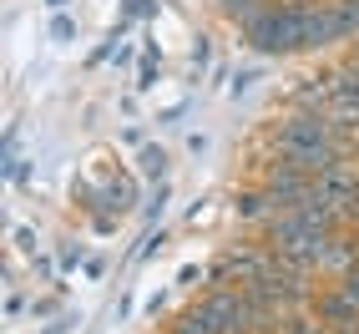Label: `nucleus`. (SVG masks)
<instances>
[{"label": "nucleus", "instance_id": "obj_16", "mask_svg": "<svg viewBox=\"0 0 359 334\" xmlns=\"http://www.w3.org/2000/svg\"><path fill=\"white\" fill-rule=\"evenodd\" d=\"M162 208H167V182H157V187H152V203H147V223H157V218H162Z\"/></svg>", "mask_w": 359, "mask_h": 334}, {"label": "nucleus", "instance_id": "obj_13", "mask_svg": "<svg viewBox=\"0 0 359 334\" xmlns=\"http://www.w3.org/2000/svg\"><path fill=\"white\" fill-rule=\"evenodd\" d=\"M142 173L162 182V173H167V152H162V147H142Z\"/></svg>", "mask_w": 359, "mask_h": 334}, {"label": "nucleus", "instance_id": "obj_21", "mask_svg": "<svg viewBox=\"0 0 359 334\" xmlns=\"http://www.w3.org/2000/svg\"><path fill=\"white\" fill-rule=\"evenodd\" d=\"M349 66H354V71H359V51H354V56H349Z\"/></svg>", "mask_w": 359, "mask_h": 334}, {"label": "nucleus", "instance_id": "obj_10", "mask_svg": "<svg viewBox=\"0 0 359 334\" xmlns=\"http://www.w3.org/2000/svg\"><path fill=\"white\" fill-rule=\"evenodd\" d=\"M269 6H273V0H223V15H233L238 26H248V20H253V15H263Z\"/></svg>", "mask_w": 359, "mask_h": 334}, {"label": "nucleus", "instance_id": "obj_12", "mask_svg": "<svg viewBox=\"0 0 359 334\" xmlns=\"http://www.w3.org/2000/svg\"><path fill=\"white\" fill-rule=\"evenodd\" d=\"M283 334H329V324L314 314V309H309V314H294L289 324H283Z\"/></svg>", "mask_w": 359, "mask_h": 334}, {"label": "nucleus", "instance_id": "obj_17", "mask_svg": "<svg viewBox=\"0 0 359 334\" xmlns=\"http://www.w3.org/2000/svg\"><path fill=\"white\" fill-rule=\"evenodd\" d=\"M162 243H167V238H162V233H157V228H152V233H147V238H142V248H137V258H152V253H157V248H162Z\"/></svg>", "mask_w": 359, "mask_h": 334}, {"label": "nucleus", "instance_id": "obj_3", "mask_svg": "<svg viewBox=\"0 0 359 334\" xmlns=\"http://www.w3.org/2000/svg\"><path fill=\"white\" fill-rule=\"evenodd\" d=\"M198 309L208 314L212 334H248V294L243 283H212L198 299Z\"/></svg>", "mask_w": 359, "mask_h": 334}, {"label": "nucleus", "instance_id": "obj_6", "mask_svg": "<svg viewBox=\"0 0 359 334\" xmlns=\"http://www.w3.org/2000/svg\"><path fill=\"white\" fill-rule=\"evenodd\" d=\"M354 264H359V233L349 238V233L339 228V233L329 238V248H324V258H319V274H324V279H339V274H349Z\"/></svg>", "mask_w": 359, "mask_h": 334}, {"label": "nucleus", "instance_id": "obj_18", "mask_svg": "<svg viewBox=\"0 0 359 334\" xmlns=\"http://www.w3.org/2000/svg\"><path fill=\"white\" fill-rule=\"evenodd\" d=\"M157 81V51H147V61H142V86Z\"/></svg>", "mask_w": 359, "mask_h": 334}, {"label": "nucleus", "instance_id": "obj_1", "mask_svg": "<svg viewBox=\"0 0 359 334\" xmlns=\"http://www.w3.org/2000/svg\"><path fill=\"white\" fill-rule=\"evenodd\" d=\"M304 15H309V0H278V6H269L243 26V41L263 56L304 51Z\"/></svg>", "mask_w": 359, "mask_h": 334}, {"label": "nucleus", "instance_id": "obj_22", "mask_svg": "<svg viewBox=\"0 0 359 334\" xmlns=\"http://www.w3.org/2000/svg\"><path fill=\"white\" fill-rule=\"evenodd\" d=\"M51 6H66V0H51Z\"/></svg>", "mask_w": 359, "mask_h": 334}, {"label": "nucleus", "instance_id": "obj_14", "mask_svg": "<svg viewBox=\"0 0 359 334\" xmlns=\"http://www.w3.org/2000/svg\"><path fill=\"white\" fill-rule=\"evenodd\" d=\"M51 41H76V20H71V15H51Z\"/></svg>", "mask_w": 359, "mask_h": 334}, {"label": "nucleus", "instance_id": "obj_19", "mask_svg": "<svg viewBox=\"0 0 359 334\" xmlns=\"http://www.w3.org/2000/svg\"><path fill=\"white\" fill-rule=\"evenodd\" d=\"M248 81H253V76H248V71H238V76H233V86H228V91H233V97H243V91H248Z\"/></svg>", "mask_w": 359, "mask_h": 334}, {"label": "nucleus", "instance_id": "obj_7", "mask_svg": "<svg viewBox=\"0 0 359 334\" xmlns=\"http://www.w3.org/2000/svg\"><path fill=\"white\" fill-rule=\"evenodd\" d=\"M273 213H283V203L269 193V187H253V193L238 198V218H243V223H269Z\"/></svg>", "mask_w": 359, "mask_h": 334}, {"label": "nucleus", "instance_id": "obj_8", "mask_svg": "<svg viewBox=\"0 0 359 334\" xmlns=\"http://www.w3.org/2000/svg\"><path fill=\"white\" fill-rule=\"evenodd\" d=\"M299 112H329V81L324 76H304L294 86V97H289Z\"/></svg>", "mask_w": 359, "mask_h": 334}, {"label": "nucleus", "instance_id": "obj_2", "mask_svg": "<svg viewBox=\"0 0 359 334\" xmlns=\"http://www.w3.org/2000/svg\"><path fill=\"white\" fill-rule=\"evenodd\" d=\"M273 142L278 147H349L329 112H299V107H289V116L273 127Z\"/></svg>", "mask_w": 359, "mask_h": 334}, {"label": "nucleus", "instance_id": "obj_15", "mask_svg": "<svg viewBox=\"0 0 359 334\" xmlns=\"http://www.w3.org/2000/svg\"><path fill=\"white\" fill-rule=\"evenodd\" d=\"M334 289H339V294H349V299L359 304V264H354L349 274H339V279H334Z\"/></svg>", "mask_w": 359, "mask_h": 334}, {"label": "nucleus", "instance_id": "obj_20", "mask_svg": "<svg viewBox=\"0 0 359 334\" xmlns=\"http://www.w3.org/2000/svg\"><path fill=\"white\" fill-rule=\"evenodd\" d=\"M81 264V248H61V269H76Z\"/></svg>", "mask_w": 359, "mask_h": 334}, {"label": "nucleus", "instance_id": "obj_9", "mask_svg": "<svg viewBox=\"0 0 359 334\" xmlns=\"http://www.w3.org/2000/svg\"><path fill=\"white\" fill-rule=\"evenodd\" d=\"M97 198H102L97 208H107V213H111V218H116V213H127V208H132V198H137V187H132V182L122 178V182H107V187H102V193H97Z\"/></svg>", "mask_w": 359, "mask_h": 334}, {"label": "nucleus", "instance_id": "obj_4", "mask_svg": "<svg viewBox=\"0 0 359 334\" xmlns=\"http://www.w3.org/2000/svg\"><path fill=\"white\" fill-rule=\"evenodd\" d=\"M273 269V248L269 243H243V248H228L218 264L208 269L212 283H253Z\"/></svg>", "mask_w": 359, "mask_h": 334}, {"label": "nucleus", "instance_id": "obj_11", "mask_svg": "<svg viewBox=\"0 0 359 334\" xmlns=\"http://www.w3.org/2000/svg\"><path fill=\"white\" fill-rule=\"evenodd\" d=\"M334 15H339V36H359V0H334Z\"/></svg>", "mask_w": 359, "mask_h": 334}, {"label": "nucleus", "instance_id": "obj_5", "mask_svg": "<svg viewBox=\"0 0 359 334\" xmlns=\"http://www.w3.org/2000/svg\"><path fill=\"white\" fill-rule=\"evenodd\" d=\"M314 314L329 324V334H359V304L339 289H324L314 299Z\"/></svg>", "mask_w": 359, "mask_h": 334}]
</instances>
